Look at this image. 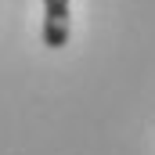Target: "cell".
I'll use <instances>...</instances> for the list:
<instances>
[{
  "label": "cell",
  "instance_id": "obj_1",
  "mask_svg": "<svg viewBox=\"0 0 155 155\" xmlns=\"http://www.w3.org/2000/svg\"><path fill=\"white\" fill-rule=\"evenodd\" d=\"M43 43L51 51L69 43V0H43Z\"/></svg>",
  "mask_w": 155,
  "mask_h": 155
}]
</instances>
